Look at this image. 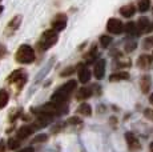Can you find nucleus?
Listing matches in <instances>:
<instances>
[{"label":"nucleus","mask_w":153,"mask_h":152,"mask_svg":"<svg viewBox=\"0 0 153 152\" xmlns=\"http://www.w3.org/2000/svg\"><path fill=\"white\" fill-rule=\"evenodd\" d=\"M76 86H77V83L75 80L67 81L65 84H63L60 88H57L55 91V93L51 98V103H53L57 107H61L63 104H65V101L69 99L71 93L76 89Z\"/></svg>","instance_id":"f257e3e1"},{"label":"nucleus","mask_w":153,"mask_h":152,"mask_svg":"<svg viewBox=\"0 0 153 152\" xmlns=\"http://www.w3.org/2000/svg\"><path fill=\"white\" fill-rule=\"evenodd\" d=\"M15 60L20 64H31L35 61V51L31 45L23 44L17 48L15 54Z\"/></svg>","instance_id":"f03ea898"},{"label":"nucleus","mask_w":153,"mask_h":152,"mask_svg":"<svg viewBox=\"0 0 153 152\" xmlns=\"http://www.w3.org/2000/svg\"><path fill=\"white\" fill-rule=\"evenodd\" d=\"M57 32L53 31L51 28V30H47L45 32H43V35L40 36L39 42H37V48L40 49V51H47V49H49L51 47H53L56 43H57Z\"/></svg>","instance_id":"7ed1b4c3"},{"label":"nucleus","mask_w":153,"mask_h":152,"mask_svg":"<svg viewBox=\"0 0 153 152\" xmlns=\"http://www.w3.org/2000/svg\"><path fill=\"white\" fill-rule=\"evenodd\" d=\"M7 81L10 84H17L19 88H22L27 81V74H25L24 69H16L7 77Z\"/></svg>","instance_id":"20e7f679"},{"label":"nucleus","mask_w":153,"mask_h":152,"mask_svg":"<svg viewBox=\"0 0 153 152\" xmlns=\"http://www.w3.org/2000/svg\"><path fill=\"white\" fill-rule=\"evenodd\" d=\"M107 30H108V32H111V34L120 35L121 32H124V24H123L121 20L111 17L107 23Z\"/></svg>","instance_id":"39448f33"},{"label":"nucleus","mask_w":153,"mask_h":152,"mask_svg":"<svg viewBox=\"0 0 153 152\" xmlns=\"http://www.w3.org/2000/svg\"><path fill=\"white\" fill-rule=\"evenodd\" d=\"M20 24H22V16L17 15L11 19V22L7 24V27H5V31H4V35L5 36H12V35L19 30Z\"/></svg>","instance_id":"423d86ee"},{"label":"nucleus","mask_w":153,"mask_h":152,"mask_svg":"<svg viewBox=\"0 0 153 152\" xmlns=\"http://www.w3.org/2000/svg\"><path fill=\"white\" fill-rule=\"evenodd\" d=\"M65 27H67V15H64V13L56 15L53 22H52V30L56 32H61L63 30H65Z\"/></svg>","instance_id":"0eeeda50"},{"label":"nucleus","mask_w":153,"mask_h":152,"mask_svg":"<svg viewBox=\"0 0 153 152\" xmlns=\"http://www.w3.org/2000/svg\"><path fill=\"white\" fill-rule=\"evenodd\" d=\"M124 136H125V142H126V144H128V148H129V151L131 152L139 151L141 148V144H140L139 139H137V137L134 136L132 132H126Z\"/></svg>","instance_id":"6e6552de"},{"label":"nucleus","mask_w":153,"mask_h":152,"mask_svg":"<svg viewBox=\"0 0 153 152\" xmlns=\"http://www.w3.org/2000/svg\"><path fill=\"white\" fill-rule=\"evenodd\" d=\"M36 121H35V127H47L48 124H51L52 120H53V116L48 115V113H36Z\"/></svg>","instance_id":"1a4fd4ad"},{"label":"nucleus","mask_w":153,"mask_h":152,"mask_svg":"<svg viewBox=\"0 0 153 152\" xmlns=\"http://www.w3.org/2000/svg\"><path fill=\"white\" fill-rule=\"evenodd\" d=\"M93 75H95L96 79H102L105 75V60L100 59L95 63V67H93Z\"/></svg>","instance_id":"9d476101"},{"label":"nucleus","mask_w":153,"mask_h":152,"mask_svg":"<svg viewBox=\"0 0 153 152\" xmlns=\"http://www.w3.org/2000/svg\"><path fill=\"white\" fill-rule=\"evenodd\" d=\"M137 30H139L140 34H144V32H151L152 31V24L146 17H140L136 23Z\"/></svg>","instance_id":"9b49d317"},{"label":"nucleus","mask_w":153,"mask_h":152,"mask_svg":"<svg viewBox=\"0 0 153 152\" xmlns=\"http://www.w3.org/2000/svg\"><path fill=\"white\" fill-rule=\"evenodd\" d=\"M152 64H153V57L149 56V55H141L137 59V66L141 69H149L152 67Z\"/></svg>","instance_id":"f8f14e48"},{"label":"nucleus","mask_w":153,"mask_h":152,"mask_svg":"<svg viewBox=\"0 0 153 152\" xmlns=\"http://www.w3.org/2000/svg\"><path fill=\"white\" fill-rule=\"evenodd\" d=\"M77 76H79V80H80V83H88L91 79V71L87 68L85 66H80L77 69Z\"/></svg>","instance_id":"ddd939ff"},{"label":"nucleus","mask_w":153,"mask_h":152,"mask_svg":"<svg viewBox=\"0 0 153 152\" xmlns=\"http://www.w3.org/2000/svg\"><path fill=\"white\" fill-rule=\"evenodd\" d=\"M35 131V127H32V125H23V127L19 128V131H17V139H25V137L31 136L32 133H33Z\"/></svg>","instance_id":"4468645a"},{"label":"nucleus","mask_w":153,"mask_h":152,"mask_svg":"<svg viewBox=\"0 0 153 152\" xmlns=\"http://www.w3.org/2000/svg\"><path fill=\"white\" fill-rule=\"evenodd\" d=\"M120 13H121L124 17H132L136 13V7L133 4H128V5H124V7L120 8Z\"/></svg>","instance_id":"2eb2a0df"},{"label":"nucleus","mask_w":153,"mask_h":152,"mask_svg":"<svg viewBox=\"0 0 153 152\" xmlns=\"http://www.w3.org/2000/svg\"><path fill=\"white\" fill-rule=\"evenodd\" d=\"M92 88H88V87H83V88H80L79 89V92H77V100H85V99H88V98H91L92 96Z\"/></svg>","instance_id":"dca6fc26"},{"label":"nucleus","mask_w":153,"mask_h":152,"mask_svg":"<svg viewBox=\"0 0 153 152\" xmlns=\"http://www.w3.org/2000/svg\"><path fill=\"white\" fill-rule=\"evenodd\" d=\"M124 31H125L128 35H131V36H139V35H140L139 30H137L136 23H132V22L128 23L126 25H124Z\"/></svg>","instance_id":"f3484780"},{"label":"nucleus","mask_w":153,"mask_h":152,"mask_svg":"<svg viewBox=\"0 0 153 152\" xmlns=\"http://www.w3.org/2000/svg\"><path fill=\"white\" fill-rule=\"evenodd\" d=\"M126 79H129V74L128 72H114V74H112L109 76V80L111 81H121V80H126Z\"/></svg>","instance_id":"a211bd4d"},{"label":"nucleus","mask_w":153,"mask_h":152,"mask_svg":"<svg viewBox=\"0 0 153 152\" xmlns=\"http://www.w3.org/2000/svg\"><path fill=\"white\" fill-rule=\"evenodd\" d=\"M140 87H141V91L144 93H148L149 88H151V79H149V76L144 75L143 77H141L140 80Z\"/></svg>","instance_id":"6ab92c4d"},{"label":"nucleus","mask_w":153,"mask_h":152,"mask_svg":"<svg viewBox=\"0 0 153 152\" xmlns=\"http://www.w3.org/2000/svg\"><path fill=\"white\" fill-rule=\"evenodd\" d=\"M77 113H80V115H84V116H91V115H92V108H91L89 104L83 103V104H80V106H79Z\"/></svg>","instance_id":"aec40b11"},{"label":"nucleus","mask_w":153,"mask_h":152,"mask_svg":"<svg viewBox=\"0 0 153 152\" xmlns=\"http://www.w3.org/2000/svg\"><path fill=\"white\" fill-rule=\"evenodd\" d=\"M8 100H10V93L5 89H0V110H3L7 106Z\"/></svg>","instance_id":"412c9836"},{"label":"nucleus","mask_w":153,"mask_h":152,"mask_svg":"<svg viewBox=\"0 0 153 152\" xmlns=\"http://www.w3.org/2000/svg\"><path fill=\"white\" fill-rule=\"evenodd\" d=\"M151 8V0H137V10L140 12H146Z\"/></svg>","instance_id":"4be33fe9"},{"label":"nucleus","mask_w":153,"mask_h":152,"mask_svg":"<svg viewBox=\"0 0 153 152\" xmlns=\"http://www.w3.org/2000/svg\"><path fill=\"white\" fill-rule=\"evenodd\" d=\"M7 145L11 148V150H17V148H19V145H20V142H19V139L11 137V139L8 140V144Z\"/></svg>","instance_id":"5701e85b"},{"label":"nucleus","mask_w":153,"mask_h":152,"mask_svg":"<svg viewBox=\"0 0 153 152\" xmlns=\"http://www.w3.org/2000/svg\"><path fill=\"white\" fill-rule=\"evenodd\" d=\"M136 47H137V43L134 42V40H128V42L125 43V51L126 52H132V51H134Z\"/></svg>","instance_id":"b1692460"},{"label":"nucleus","mask_w":153,"mask_h":152,"mask_svg":"<svg viewBox=\"0 0 153 152\" xmlns=\"http://www.w3.org/2000/svg\"><path fill=\"white\" fill-rule=\"evenodd\" d=\"M111 43H112V39L109 36H105V35H104V36L100 37V44H101V47H104V48H107Z\"/></svg>","instance_id":"393cba45"},{"label":"nucleus","mask_w":153,"mask_h":152,"mask_svg":"<svg viewBox=\"0 0 153 152\" xmlns=\"http://www.w3.org/2000/svg\"><path fill=\"white\" fill-rule=\"evenodd\" d=\"M47 139H48V135L42 133V135H37L35 137V139L32 140V143H43V142H47Z\"/></svg>","instance_id":"a878e982"},{"label":"nucleus","mask_w":153,"mask_h":152,"mask_svg":"<svg viewBox=\"0 0 153 152\" xmlns=\"http://www.w3.org/2000/svg\"><path fill=\"white\" fill-rule=\"evenodd\" d=\"M144 116H145L148 120L153 121V110H151V108H146V110L144 111Z\"/></svg>","instance_id":"bb28decb"},{"label":"nucleus","mask_w":153,"mask_h":152,"mask_svg":"<svg viewBox=\"0 0 153 152\" xmlns=\"http://www.w3.org/2000/svg\"><path fill=\"white\" fill-rule=\"evenodd\" d=\"M152 47H153V36L144 40V48L146 49V48H152Z\"/></svg>","instance_id":"cd10ccee"},{"label":"nucleus","mask_w":153,"mask_h":152,"mask_svg":"<svg viewBox=\"0 0 153 152\" xmlns=\"http://www.w3.org/2000/svg\"><path fill=\"white\" fill-rule=\"evenodd\" d=\"M68 124H81V120H80V118L73 116V118L68 119Z\"/></svg>","instance_id":"c85d7f7f"},{"label":"nucleus","mask_w":153,"mask_h":152,"mask_svg":"<svg viewBox=\"0 0 153 152\" xmlns=\"http://www.w3.org/2000/svg\"><path fill=\"white\" fill-rule=\"evenodd\" d=\"M5 54H7V48H5V45H3L1 43H0V59L4 57Z\"/></svg>","instance_id":"c756f323"},{"label":"nucleus","mask_w":153,"mask_h":152,"mask_svg":"<svg viewBox=\"0 0 153 152\" xmlns=\"http://www.w3.org/2000/svg\"><path fill=\"white\" fill-rule=\"evenodd\" d=\"M73 72V68L72 67H69V68H67V69H64L63 72H61V76H68V75H71Z\"/></svg>","instance_id":"7c9ffc66"},{"label":"nucleus","mask_w":153,"mask_h":152,"mask_svg":"<svg viewBox=\"0 0 153 152\" xmlns=\"http://www.w3.org/2000/svg\"><path fill=\"white\" fill-rule=\"evenodd\" d=\"M0 152H5V142L0 140Z\"/></svg>","instance_id":"2f4dec72"},{"label":"nucleus","mask_w":153,"mask_h":152,"mask_svg":"<svg viewBox=\"0 0 153 152\" xmlns=\"http://www.w3.org/2000/svg\"><path fill=\"white\" fill-rule=\"evenodd\" d=\"M17 152H35V150L32 147H27V148H23V150H19Z\"/></svg>","instance_id":"473e14b6"},{"label":"nucleus","mask_w":153,"mask_h":152,"mask_svg":"<svg viewBox=\"0 0 153 152\" xmlns=\"http://www.w3.org/2000/svg\"><path fill=\"white\" fill-rule=\"evenodd\" d=\"M149 151H151V152H153V142L151 143V144H149Z\"/></svg>","instance_id":"72a5a7b5"},{"label":"nucleus","mask_w":153,"mask_h":152,"mask_svg":"<svg viewBox=\"0 0 153 152\" xmlns=\"http://www.w3.org/2000/svg\"><path fill=\"white\" fill-rule=\"evenodd\" d=\"M149 101H151V103L153 104V93H152V95H151V96H149Z\"/></svg>","instance_id":"f704fd0d"},{"label":"nucleus","mask_w":153,"mask_h":152,"mask_svg":"<svg viewBox=\"0 0 153 152\" xmlns=\"http://www.w3.org/2000/svg\"><path fill=\"white\" fill-rule=\"evenodd\" d=\"M3 12V7H1V5H0V13H1Z\"/></svg>","instance_id":"c9c22d12"},{"label":"nucleus","mask_w":153,"mask_h":152,"mask_svg":"<svg viewBox=\"0 0 153 152\" xmlns=\"http://www.w3.org/2000/svg\"><path fill=\"white\" fill-rule=\"evenodd\" d=\"M0 1H1V0H0Z\"/></svg>","instance_id":"e433bc0d"}]
</instances>
